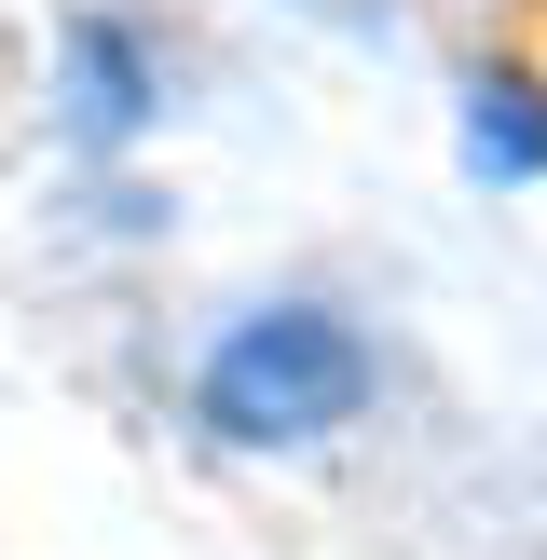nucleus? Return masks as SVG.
Wrapping results in <instances>:
<instances>
[{"mask_svg": "<svg viewBox=\"0 0 547 560\" xmlns=\"http://www.w3.org/2000/svg\"><path fill=\"white\" fill-rule=\"evenodd\" d=\"M370 410V342H356L342 315H315V301H274V315H246L233 342L206 355V424L246 438V452H274V438H328Z\"/></svg>", "mask_w": 547, "mask_h": 560, "instance_id": "nucleus-1", "label": "nucleus"}, {"mask_svg": "<svg viewBox=\"0 0 547 560\" xmlns=\"http://www.w3.org/2000/svg\"><path fill=\"white\" fill-rule=\"evenodd\" d=\"M151 96H164V82H151V55H137L109 14H82V27H69V124L109 151V137H137V124H151Z\"/></svg>", "mask_w": 547, "mask_h": 560, "instance_id": "nucleus-2", "label": "nucleus"}, {"mask_svg": "<svg viewBox=\"0 0 547 560\" xmlns=\"http://www.w3.org/2000/svg\"><path fill=\"white\" fill-rule=\"evenodd\" d=\"M465 164H479L492 191L547 178V96L520 69H479V82H465Z\"/></svg>", "mask_w": 547, "mask_h": 560, "instance_id": "nucleus-3", "label": "nucleus"}]
</instances>
